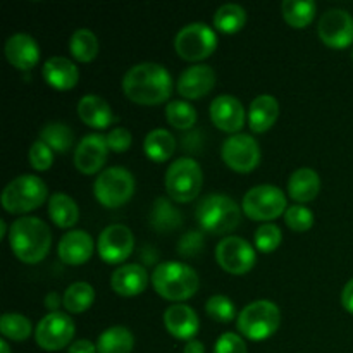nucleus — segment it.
I'll return each instance as SVG.
<instances>
[{"label": "nucleus", "mask_w": 353, "mask_h": 353, "mask_svg": "<svg viewBox=\"0 0 353 353\" xmlns=\"http://www.w3.org/2000/svg\"><path fill=\"white\" fill-rule=\"evenodd\" d=\"M123 92L140 105H159L172 93V78L168 69L155 62H141L128 69L123 78Z\"/></svg>", "instance_id": "f257e3e1"}, {"label": "nucleus", "mask_w": 353, "mask_h": 353, "mask_svg": "<svg viewBox=\"0 0 353 353\" xmlns=\"http://www.w3.org/2000/svg\"><path fill=\"white\" fill-rule=\"evenodd\" d=\"M9 243L14 255L24 264H38L52 247V231L38 217H21L9 230Z\"/></svg>", "instance_id": "f03ea898"}, {"label": "nucleus", "mask_w": 353, "mask_h": 353, "mask_svg": "<svg viewBox=\"0 0 353 353\" xmlns=\"http://www.w3.org/2000/svg\"><path fill=\"white\" fill-rule=\"evenodd\" d=\"M152 285L162 299L169 302H185L199 290V274L183 262H162L152 274Z\"/></svg>", "instance_id": "7ed1b4c3"}, {"label": "nucleus", "mask_w": 353, "mask_h": 353, "mask_svg": "<svg viewBox=\"0 0 353 353\" xmlns=\"http://www.w3.org/2000/svg\"><path fill=\"white\" fill-rule=\"evenodd\" d=\"M196 221L207 233L228 234L240 224L241 210L231 196L212 193L202 199L196 207Z\"/></svg>", "instance_id": "20e7f679"}, {"label": "nucleus", "mask_w": 353, "mask_h": 353, "mask_svg": "<svg viewBox=\"0 0 353 353\" xmlns=\"http://www.w3.org/2000/svg\"><path fill=\"white\" fill-rule=\"evenodd\" d=\"M281 324L279 307L271 300H257L245 307L238 316V331L252 341L271 338Z\"/></svg>", "instance_id": "39448f33"}, {"label": "nucleus", "mask_w": 353, "mask_h": 353, "mask_svg": "<svg viewBox=\"0 0 353 353\" xmlns=\"http://www.w3.org/2000/svg\"><path fill=\"white\" fill-rule=\"evenodd\" d=\"M165 192L174 202L188 203L199 196L203 186L202 168L195 159L181 157L172 162L165 172Z\"/></svg>", "instance_id": "423d86ee"}, {"label": "nucleus", "mask_w": 353, "mask_h": 353, "mask_svg": "<svg viewBox=\"0 0 353 353\" xmlns=\"http://www.w3.org/2000/svg\"><path fill=\"white\" fill-rule=\"evenodd\" d=\"M48 188L38 176L23 174L12 179L2 193V207L9 214H26L41 207Z\"/></svg>", "instance_id": "0eeeda50"}, {"label": "nucleus", "mask_w": 353, "mask_h": 353, "mask_svg": "<svg viewBox=\"0 0 353 353\" xmlns=\"http://www.w3.org/2000/svg\"><path fill=\"white\" fill-rule=\"evenodd\" d=\"M95 199L107 209H117L130 202L134 193V178L124 168H107L93 183Z\"/></svg>", "instance_id": "6e6552de"}, {"label": "nucleus", "mask_w": 353, "mask_h": 353, "mask_svg": "<svg viewBox=\"0 0 353 353\" xmlns=\"http://www.w3.org/2000/svg\"><path fill=\"white\" fill-rule=\"evenodd\" d=\"M241 209L252 221H274L286 212L288 200L278 186L261 185L248 190L243 196Z\"/></svg>", "instance_id": "1a4fd4ad"}, {"label": "nucleus", "mask_w": 353, "mask_h": 353, "mask_svg": "<svg viewBox=\"0 0 353 353\" xmlns=\"http://www.w3.org/2000/svg\"><path fill=\"white\" fill-rule=\"evenodd\" d=\"M174 48L185 61H203L217 48V34L203 23L186 24L174 38Z\"/></svg>", "instance_id": "9d476101"}, {"label": "nucleus", "mask_w": 353, "mask_h": 353, "mask_svg": "<svg viewBox=\"0 0 353 353\" xmlns=\"http://www.w3.org/2000/svg\"><path fill=\"white\" fill-rule=\"evenodd\" d=\"M224 164L240 174L252 172L261 162V147L257 140L248 134L238 133L226 138L221 148Z\"/></svg>", "instance_id": "9b49d317"}, {"label": "nucleus", "mask_w": 353, "mask_h": 353, "mask_svg": "<svg viewBox=\"0 0 353 353\" xmlns=\"http://www.w3.org/2000/svg\"><path fill=\"white\" fill-rule=\"evenodd\" d=\"M216 261L230 274L243 276L252 271L257 255L247 240L240 236H226L217 243Z\"/></svg>", "instance_id": "f8f14e48"}, {"label": "nucleus", "mask_w": 353, "mask_h": 353, "mask_svg": "<svg viewBox=\"0 0 353 353\" xmlns=\"http://www.w3.org/2000/svg\"><path fill=\"white\" fill-rule=\"evenodd\" d=\"M74 336V323L64 312H50L38 323L34 340L40 348L57 352L68 347Z\"/></svg>", "instance_id": "ddd939ff"}, {"label": "nucleus", "mask_w": 353, "mask_h": 353, "mask_svg": "<svg viewBox=\"0 0 353 353\" xmlns=\"http://www.w3.org/2000/svg\"><path fill=\"white\" fill-rule=\"evenodd\" d=\"M321 41L331 48H347L353 43V16L343 9H330L317 24Z\"/></svg>", "instance_id": "4468645a"}, {"label": "nucleus", "mask_w": 353, "mask_h": 353, "mask_svg": "<svg viewBox=\"0 0 353 353\" xmlns=\"http://www.w3.org/2000/svg\"><path fill=\"white\" fill-rule=\"evenodd\" d=\"M134 248V236L124 224H110L99 236V254L107 264H121Z\"/></svg>", "instance_id": "2eb2a0df"}, {"label": "nucleus", "mask_w": 353, "mask_h": 353, "mask_svg": "<svg viewBox=\"0 0 353 353\" xmlns=\"http://www.w3.org/2000/svg\"><path fill=\"white\" fill-rule=\"evenodd\" d=\"M109 145H107V137L99 133L86 134L78 143L74 152V165L79 172L86 176L95 174L97 171L105 165L107 157H109Z\"/></svg>", "instance_id": "dca6fc26"}, {"label": "nucleus", "mask_w": 353, "mask_h": 353, "mask_svg": "<svg viewBox=\"0 0 353 353\" xmlns=\"http://www.w3.org/2000/svg\"><path fill=\"white\" fill-rule=\"evenodd\" d=\"M210 119L221 131L238 134V131L245 126L247 114L236 97L219 95L210 103Z\"/></svg>", "instance_id": "f3484780"}, {"label": "nucleus", "mask_w": 353, "mask_h": 353, "mask_svg": "<svg viewBox=\"0 0 353 353\" xmlns=\"http://www.w3.org/2000/svg\"><path fill=\"white\" fill-rule=\"evenodd\" d=\"M216 85V72L210 65L196 64L192 68H186L179 74L178 79V93L188 100H199L212 92Z\"/></svg>", "instance_id": "a211bd4d"}, {"label": "nucleus", "mask_w": 353, "mask_h": 353, "mask_svg": "<svg viewBox=\"0 0 353 353\" xmlns=\"http://www.w3.org/2000/svg\"><path fill=\"white\" fill-rule=\"evenodd\" d=\"M164 326L169 334L178 340H195L200 330V321L195 310L185 303H174L164 312Z\"/></svg>", "instance_id": "6ab92c4d"}, {"label": "nucleus", "mask_w": 353, "mask_h": 353, "mask_svg": "<svg viewBox=\"0 0 353 353\" xmlns=\"http://www.w3.org/2000/svg\"><path fill=\"white\" fill-rule=\"evenodd\" d=\"M6 57L10 65L19 71H28V69H33L40 61V47L30 34L16 33L7 38Z\"/></svg>", "instance_id": "aec40b11"}, {"label": "nucleus", "mask_w": 353, "mask_h": 353, "mask_svg": "<svg viewBox=\"0 0 353 353\" xmlns=\"http://www.w3.org/2000/svg\"><path fill=\"white\" fill-rule=\"evenodd\" d=\"M93 248V238L86 231H69L59 241V257L68 265H83L92 259Z\"/></svg>", "instance_id": "412c9836"}, {"label": "nucleus", "mask_w": 353, "mask_h": 353, "mask_svg": "<svg viewBox=\"0 0 353 353\" xmlns=\"http://www.w3.org/2000/svg\"><path fill=\"white\" fill-rule=\"evenodd\" d=\"M148 285V272L140 264H124L116 269L110 278V286L121 296H137Z\"/></svg>", "instance_id": "4be33fe9"}, {"label": "nucleus", "mask_w": 353, "mask_h": 353, "mask_svg": "<svg viewBox=\"0 0 353 353\" xmlns=\"http://www.w3.org/2000/svg\"><path fill=\"white\" fill-rule=\"evenodd\" d=\"M41 72L48 86L61 92L74 88L79 79V71L74 62L69 61L68 57H59V55L47 59Z\"/></svg>", "instance_id": "5701e85b"}, {"label": "nucleus", "mask_w": 353, "mask_h": 353, "mask_svg": "<svg viewBox=\"0 0 353 353\" xmlns=\"http://www.w3.org/2000/svg\"><path fill=\"white\" fill-rule=\"evenodd\" d=\"M279 116V103L276 97L259 95L252 100L248 109V126L254 133H265L276 124Z\"/></svg>", "instance_id": "b1692460"}, {"label": "nucleus", "mask_w": 353, "mask_h": 353, "mask_svg": "<svg viewBox=\"0 0 353 353\" xmlns=\"http://www.w3.org/2000/svg\"><path fill=\"white\" fill-rule=\"evenodd\" d=\"M78 116L86 126L105 130L114 121V112L109 103L99 95H85L78 102Z\"/></svg>", "instance_id": "393cba45"}, {"label": "nucleus", "mask_w": 353, "mask_h": 353, "mask_svg": "<svg viewBox=\"0 0 353 353\" xmlns=\"http://www.w3.org/2000/svg\"><path fill=\"white\" fill-rule=\"evenodd\" d=\"M321 192V178L314 169L300 168L290 176L288 193L295 202H312Z\"/></svg>", "instance_id": "a878e982"}, {"label": "nucleus", "mask_w": 353, "mask_h": 353, "mask_svg": "<svg viewBox=\"0 0 353 353\" xmlns=\"http://www.w3.org/2000/svg\"><path fill=\"white\" fill-rule=\"evenodd\" d=\"M48 216L55 226L68 230L72 228L79 219V209L74 200L65 193L59 192L48 199Z\"/></svg>", "instance_id": "bb28decb"}, {"label": "nucleus", "mask_w": 353, "mask_h": 353, "mask_svg": "<svg viewBox=\"0 0 353 353\" xmlns=\"http://www.w3.org/2000/svg\"><path fill=\"white\" fill-rule=\"evenodd\" d=\"M143 150L150 161L165 162L168 159H171V155L174 154L176 150L174 134L162 130V128L152 130L150 133L147 134V138H145Z\"/></svg>", "instance_id": "cd10ccee"}, {"label": "nucleus", "mask_w": 353, "mask_h": 353, "mask_svg": "<svg viewBox=\"0 0 353 353\" xmlns=\"http://www.w3.org/2000/svg\"><path fill=\"white\" fill-rule=\"evenodd\" d=\"M134 347V336L128 327L114 326L103 331L97 341L99 353H131Z\"/></svg>", "instance_id": "c85d7f7f"}, {"label": "nucleus", "mask_w": 353, "mask_h": 353, "mask_svg": "<svg viewBox=\"0 0 353 353\" xmlns=\"http://www.w3.org/2000/svg\"><path fill=\"white\" fill-rule=\"evenodd\" d=\"M317 12L314 0H285L283 2V17L295 30L309 26Z\"/></svg>", "instance_id": "c756f323"}, {"label": "nucleus", "mask_w": 353, "mask_h": 353, "mask_svg": "<svg viewBox=\"0 0 353 353\" xmlns=\"http://www.w3.org/2000/svg\"><path fill=\"white\" fill-rule=\"evenodd\" d=\"M247 23V10L238 3H224L214 14V26L221 33H238Z\"/></svg>", "instance_id": "7c9ffc66"}, {"label": "nucleus", "mask_w": 353, "mask_h": 353, "mask_svg": "<svg viewBox=\"0 0 353 353\" xmlns=\"http://www.w3.org/2000/svg\"><path fill=\"white\" fill-rule=\"evenodd\" d=\"M69 50L71 55L79 62H92L99 55V40L93 31L86 28H79L72 33L69 40Z\"/></svg>", "instance_id": "2f4dec72"}, {"label": "nucleus", "mask_w": 353, "mask_h": 353, "mask_svg": "<svg viewBox=\"0 0 353 353\" xmlns=\"http://www.w3.org/2000/svg\"><path fill=\"white\" fill-rule=\"evenodd\" d=\"M93 302H95V290L92 285L83 281L69 286L64 293V299H62V305L71 314L85 312L93 305Z\"/></svg>", "instance_id": "473e14b6"}, {"label": "nucleus", "mask_w": 353, "mask_h": 353, "mask_svg": "<svg viewBox=\"0 0 353 353\" xmlns=\"http://www.w3.org/2000/svg\"><path fill=\"white\" fill-rule=\"evenodd\" d=\"M40 140L52 148V152L65 154L72 147L74 133L64 123H48L40 131Z\"/></svg>", "instance_id": "72a5a7b5"}, {"label": "nucleus", "mask_w": 353, "mask_h": 353, "mask_svg": "<svg viewBox=\"0 0 353 353\" xmlns=\"http://www.w3.org/2000/svg\"><path fill=\"white\" fill-rule=\"evenodd\" d=\"M181 212L169 200L157 199L150 212V223L157 231H172L181 226Z\"/></svg>", "instance_id": "f704fd0d"}, {"label": "nucleus", "mask_w": 353, "mask_h": 353, "mask_svg": "<svg viewBox=\"0 0 353 353\" xmlns=\"http://www.w3.org/2000/svg\"><path fill=\"white\" fill-rule=\"evenodd\" d=\"M165 119L176 130H192L196 123V110L185 100H172L165 107Z\"/></svg>", "instance_id": "c9c22d12"}, {"label": "nucleus", "mask_w": 353, "mask_h": 353, "mask_svg": "<svg viewBox=\"0 0 353 353\" xmlns=\"http://www.w3.org/2000/svg\"><path fill=\"white\" fill-rule=\"evenodd\" d=\"M31 323L23 314H3L0 317V333L12 341H24L31 334Z\"/></svg>", "instance_id": "e433bc0d"}, {"label": "nucleus", "mask_w": 353, "mask_h": 353, "mask_svg": "<svg viewBox=\"0 0 353 353\" xmlns=\"http://www.w3.org/2000/svg\"><path fill=\"white\" fill-rule=\"evenodd\" d=\"M205 312L217 323H231L236 317V307L228 296L214 295L207 300Z\"/></svg>", "instance_id": "4c0bfd02"}, {"label": "nucleus", "mask_w": 353, "mask_h": 353, "mask_svg": "<svg viewBox=\"0 0 353 353\" xmlns=\"http://www.w3.org/2000/svg\"><path fill=\"white\" fill-rule=\"evenodd\" d=\"M283 233L279 230V226L276 224L268 223L262 224V226L257 228L255 231V247L262 252V254H271L276 248L281 245Z\"/></svg>", "instance_id": "58836bf2"}, {"label": "nucleus", "mask_w": 353, "mask_h": 353, "mask_svg": "<svg viewBox=\"0 0 353 353\" xmlns=\"http://www.w3.org/2000/svg\"><path fill=\"white\" fill-rule=\"evenodd\" d=\"M285 223L290 230L296 233L309 231L314 226V214L303 205H292L285 212Z\"/></svg>", "instance_id": "ea45409f"}, {"label": "nucleus", "mask_w": 353, "mask_h": 353, "mask_svg": "<svg viewBox=\"0 0 353 353\" xmlns=\"http://www.w3.org/2000/svg\"><path fill=\"white\" fill-rule=\"evenodd\" d=\"M30 164L34 171H48L54 164V152L48 145L38 140L30 148Z\"/></svg>", "instance_id": "a19ab883"}, {"label": "nucleus", "mask_w": 353, "mask_h": 353, "mask_svg": "<svg viewBox=\"0 0 353 353\" xmlns=\"http://www.w3.org/2000/svg\"><path fill=\"white\" fill-rule=\"evenodd\" d=\"M214 353H248V348L240 334L224 333L217 338Z\"/></svg>", "instance_id": "79ce46f5"}, {"label": "nucleus", "mask_w": 353, "mask_h": 353, "mask_svg": "<svg viewBox=\"0 0 353 353\" xmlns=\"http://www.w3.org/2000/svg\"><path fill=\"white\" fill-rule=\"evenodd\" d=\"M131 133L126 130V128H114L109 134H107V145L112 152H117V154H123L128 148L131 147Z\"/></svg>", "instance_id": "37998d69"}, {"label": "nucleus", "mask_w": 353, "mask_h": 353, "mask_svg": "<svg viewBox=\"0 0 353 353\" xmlns=\"http://www.w3.org/2000/svg\"><path fill=\"white\" fill-rule=\"evenodd\" d=\"M203 238L202 234L196 233V231H190L185 236L179 240L178 243V252L185 257H192V255H196L200 250H202Z\"/></svg>", "instance_id": "c03bdc74"}, {"label": "nucleus", "mask_w": 353, "mask_h": 353, "mask_svg": "<svg viewBox=\"0 0 353 353\" xmlns=\"http://www.w3.org/2000/svg\"><path fill=\"white\" fill-rule=\"evenodd\" d=\"M68 353H99L97 345H93L90 340H78L69 347Z\"/></svg>", "instance_id": "a18cd8bd"}, {"label": "nucleus", "mask_w": 353, "mask_h": 353, "mask_svg": "<svg viewBox=\"0 0 353 353\" xmlns=\"http://www.w3.org/2000/svg\"><path fill=\"white\" fill-rule=\"evenodd\" d=\"M341 305L345 307V310L353 314V279L345 285L343 292H341Z\"/></svg>", "instance_id": "49530a36"}, {"label": "nucleus", "mask_w": 353, "mask_h": 353, "mask_svg": "<svg viewBox=\"0 0 353 353\" xmlns=\"http://www.w3.org/2000/svg\"><path fill=\"white\" fill-rule=\"evenodd\" d=\"M61 303H62L61 296H59L55 292L48 293L47 299H45V307H47L50 312H57V309H59V305H61Z\"/></svg>", "instance_id": "de8ad7c7"}, {"label": "nucleus", "mask_w": 353, "mask_h": 353, "mask_svg": "<svg viewBox=\"0 0 353 353\" xmlns=\"http://www.w3.org/2000/svg\"><path fill=\"white\" fill-rule=\"evenodd\" d=\"M183 353H205V347H203L202 341L199 340H190L185 345V352Z\"/></svg>", "instance_id": "09e8293b"}, {"label": "nucleus", "mask_w": 353, "mask_h": 353, "mask_svg": "<svg viewBox=\"0 0 353 353\" xmlns=\"http://www.w3.org/2000/svg\"><path fill=\"white\" fill-rule=\"evenodd\" d=\"M0 353H10V347L6 340H0Z\"/></svg>", "instance_id": "8fccbe9b"}, {"label": "nucleus", "mask_w": 353, "mask_h": 353, "mask_svg": "<svg viewBox=\"0 0 353 353\" xmlns=\"http://www.w3.org/2000/svg\"><path fill=\"white\" fill-rule=\"evenodd\" d=\"M7 233V226H6V221H0V238L6 236Z\"/></svg>", "instance_id": "3c124183"}]
</instances>
